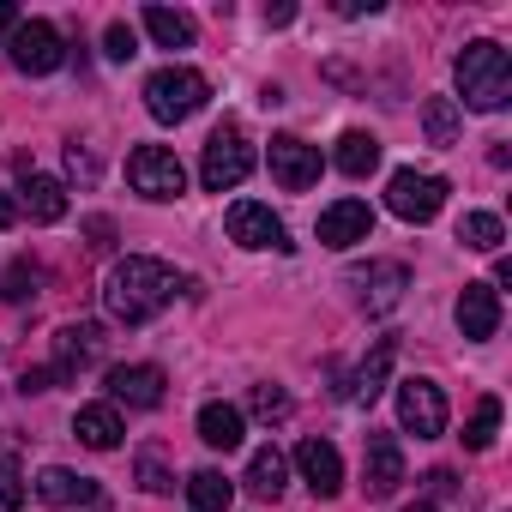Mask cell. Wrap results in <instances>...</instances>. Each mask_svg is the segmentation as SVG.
I'll list each match as a JSON object with an SVG mask.
<instances>
[{"label":"cell","instance_id":"obj_27","mask_svg":"<svg viewBox=\"0 0 512 512\" xmlns=\"http://www.w3.org/2000/svg\"><path fill=\"white\" fill-rule=\"evenodd\" d=\"M145 31H151L163 49H193V19L175 13V7H145Z\"/></svg>","mask_w":512,"mask_h":512},{"label":"cell","instance_id":"obj_18","mask_svg":"<svg viewBox=\"0 0 512 512\" xmlns=\"http://www.w3.org/2000/svg\"><path fill=\"white\" fill-rule=\"evenodd\" d=\"M37 500H43V506H103V488H97L91 476L67 470V464H49V470L37 476Z\"/></svg>","mask_w":512,"mask_h":512},{"label":"cell","instance_id":"obj_31","mask_svg":"<svg viewBox=\"0 0 512 512\" xmlns=\"http://www.w3.org/2000/svg\"><path fill=\"white\" fill-rule=\"evenodd\" d=\"M247 410L260 416V422H284V416H290V398H284V386H253Z\"/></svg>","mask_w":512,"mask_h":512},{"label":"cell","instance_id":"obj_22","mask_svg":"<svg viewBox=\"0 0 512 512\" xmlns=\"http://www.w3.org/2000/svg\"><path fill=\"white\" fill-rule=\"evenodd\" d=\"M386 374H392V344H374V356L344 380V404H362V410H368V404L386 392Z\"/></svg>","mask_w":512,"mask_h":512},{"label":"cell","instance_id":"obj_37","mask_svg":"<svg viewBox=\"0 0 512 512\" xmlns=\"http://www.w3.org/2000/svg\"><path fill=\"white\" fill-rule=\"evenodd\" d=\"M338 13H344V19H362V13H380V0H344Z\"/></svg>","mask_w":512,"mask_h":512},{"label":"cell","instance_id":"obj_6","mask_svg":"<svg viewBox=\"0 0 512 512\" xmlns=\"http://www.w3.org/2000/svg\"><path fill=\"white\" fill-rule=\"evenodd\" d=\"M223 229H229V241L235 247H272V253H290V229H284V217L272 211V205H260V199H235L229 205V217H223Z\"/></svg>","mask_w":512,"mask_h":512},{"label":"cell","instance_id":"obj_14","mask_svg":"<svg viewBox=\"0 0 512 512\" xmlns=\"http://www.w3.org/2000/svg\"><path fill=\"white\" fill-rule=\"evenodd\" d=\"M374 235V211H368V199H338V205H326L320 211V241L326 247H356V241H368Z\"/></svg>","mask_w":512,"mask_h":512},{"label":"cell","instance_id":"obj_19","mask_svg":"<svg viewBox=\"0 0 512 512\" xmlns=\"http://www.w3.org/2000/svg\"><path fill=\"white\" fill-rule=\"evenodd\" d=\"M19 211H25L31 223H61V217H67V187H61L55 175H43V169H25V181H19Z\"/></svg>","mask_w":512,"mask_h":512},{"label":"cell","instance_id":"obj_15","mask_svg":"<svg viewBox=\"0 0 512 512\" xmlns=\"http://www.w3.org/2000/svg\"><path fill=\"white\" fill-rule=\"evenodd\" d=\"M458 332L470 338V344H488L494 332H500V290L494 284H464V296H458Z\"/></svg>","mask_w":512,"mask_h":512},{"label":"cell","instance_id":"obj_40","mask_svg":"<svg viewBox=\"0 0 512 512\" xmlns=\"http://www.w3.org/2000/svg\"><path fill=\"white\" fill-rule=\"evenodd\" d=\"M404 512H440V506H428V500H416V506H404Z\"/></svg>","mask_w":512,"mask_h":512},{"label":"cell","instance_id":"obj_34","mask_svg":"<svg viewBox=\"0 0 512 512\" xmlns=\"http://www.w3.org/2000/svg\"><path fill=\"white\" fill-rule=\"evenodd\" d=\"M0 296H7V302H31V296H37V272H31V266H13Z\"/></svg>","mask_w":512,"mask_h":512},{"label":"cell","instance_id":"obj_1","mask_svg":"<svg viewBox=\"0 0 512 512\" xmlns=\"http://www.w3.org/2000/svg\"><path fill=\"white\" fill-rule=\"evenodd\" d=\"M169 302H175V272L163 260H151V253H127V260H115L109 278H103V308L121 326H145Z\"/></svg>","mask_w":512,"mask_h":512},{"label":"cell","instance_id":"obj_12","mask_svg":"<svg viewBox=\"0 0 512 512\" xmlns=\"http://www.w3.org/2000/svg\"><path fill=\"white\" fill-rule=\"evenodd\" d=\"M350 284L362 290V308H368V314H386V308H398V302H404V290H410V272H404L398 260H374V266L350 272Z\"/></svg>","mask_w":512,"mask_h":512},{"label":"cell","instance_id":"obj_8","mask_svg":"<svg viewBox=\"0 0 512 512\" xmlns=\"http://www.w3.org/2000/svg\"><path fill=\"white\" fill-rule=\"evenodd\" d=\"M386 205H392V217H404V223H434L440 205H446V181L428 175V169H398L392 187H386Z\"/></svg>","mask_w":512,"mask_h":512},{"label":"cell","instance_id":"obj_26","mask_svg":"<svg viewBox=\"0 0 512 512\" xmlns=\"http://www.w3.org/2000/svg\"><path fill=\"white\" fill-rule=\"evenodd\" d=\"M284 476H290V464H284L278 446H260V452L247 458V488L253 494H284Z\"/></svg>","mask_w":512,"mask_h":512},{"label":"cell","instance_id":"obj_33","mask_svg":"<svg viewBox=\"0 0 512 512\" xmlns=\"http://www.w3.org/2000/svg\"><path fill=\"white\" fill-rule=\"evenodd\" d=\"M103 55H109V61H133V55H139V37H133V25H109V37H103Z\"/></svg>","mask_w":512,"mask_h":512},{"label":"cell","instance_id":"obj_2","mask_svg":"<svg viewBox=\"0 0 512 512\" xmlns=\"http://www.w3.org/2000/svg\"><path fill=\"white\" fill-rule=\"evenodd\" d=\"M452 79H458V97H452V103H464V109H476V115H494V109L512 103V61H506V49L488 43V37L458 49Z\"/></svg>","mask_w":512,"mask_h":512},{"label":"cell","instance_id":"obj_9","mask_svg":"<svg viewBox=\"0 0 512 512\" xmlns=\"http://www.w3.org/2000/svg\"><path fill=\"white\" fill-rule=\"evenodd\" d=\"M398 422H404V434H416V440L446 434V392H440L434 380H404V386H398Z\"/></svg>","mask_w":512,"mask_h":512},{"label":"cell","instance_id":"obj_7","mask_svg":"<svg viewBox=\"0 0 512 512\" xmlns=\"http://www.w3.org/2000/svg\"><path fill=\"white\" fill-rule=\"evenodd\" d=\"M127 181H133V193H145V199H181V193H187V169H181V157L163 151V145H139V151L127 157Z\"/></svg>","mask_w":512,"mask_h":512},{"label":"cell","instance_id":"obj_23","mask_svg":"<svg viewBox=\"0 0 512 512\" xmlns=\"http://www.w3.org/2000/svg\"><path fill=\"white\" fill-rule=\"evenodd\" d=\"M235 500V482L223 470H193L187 476V512H229Z\"/></svg>","mask_w":512,"mask_h":512},{"label":"cell","instance_id":"obj_24","mask_svg":"<svg viewBox=\"0 0 512 512\" xmlns=\"http://www.w3.org/2000/svg\"><path fill=\"white\" fill-rule=\"evenodd\" d=\"M332 163H338L350 181H362V175H374V169H380V139L356 127V133H344V139H338V157H332Z\"/></svg>","mask_w":512,"mask_h":512},{"label":"cell","instance_id":"obj_11","mask_svg":"<svg viewBox=\"0 0 512 512\" xmlns=\"http://www.w3.org/2000/svg\"><path fill=\"white\" fill-rule=\"evenodd\" d=\"M398 482H404V446L392 434H368V452H362V488H368V500L398 494Z\"/></svg>","mask_w":512,"mask_h":512},{"label":"cell","instance_id":"obj_5","mask_svg":"<svg viewBox=\"0 0 512 512\" xmlns=\"http://www.w3.org/2000/svg\"><path fill=\"white\" fill-rule=\"evenodd\" d=\"M7 61H13L19 73L43 79V73H55V67L67 61V43H61V31H55L49 19H19V31L7 37Z\"/></svg>","mask_w":512,"mask_h":512},{"label":"cell","instance_id":"obj_3","mask_svg":"<svg viewBox=\"0 0 512 512\" xmlns=\"http://www.w3.org/2000/svg\"><path fill=\"white\" fill-rule=\"evenodd\" d=\"M205 97H211V85H205V73H193V67H157V73L145 79V109H151V121H163V127H181L187 115H199Z\"/></svg>","mask_w":512,"mask_h":512},{"label":"cell","instance_id":"obj_29","mask_svg":"<svg viewBox=\"0 0 512 512\" xmlns=\"http://www.w3.org/2000/svg\"><path fill=\"white\" fill-rule=\"evenodd\" d=\"M494 434H500V398H476V410H470V422H464V446H470V452H488Z\"/></svg>","mask_w":512,"mask_h":512},{"label":"cell","instance_id":"obj_4","mask_svg":"<svg viewBox=\"0 0 512 512\" xmlns=\"http://www.w3.org/2000/svg\"><path fill=\"white\" fill-rule=\"evenodd\" d=\"M247 175H253V145H247V133H241L235 121H223V127L205 139L199 181H205V193H229V187H241Z\"/></svg>","mask_w":512,"mask_h":512},{"label":"cell","instance_id":"obj_32","mask_svg":"<svg viewBox=\"0 0 512 512\" xmlns=\"http://www.w3.org/2000/svg\"><path fill=\"white\" fill-rule=\"evenodd\" d=\"M25 506V470L13 458H0V512H19Z\"/></svg>","mask_w":512,"mask_h":512},{"label":"cell","instance_id":"obj_25","mask_svg":"<svg viewBox=\"0 0 512 512\" xmlns=\"http://www.w3.org/2000/svg\"><path fill=\"white\" fill-rule=\"evenodd\" d=\"M458 127H464V109L452 97H428L422 103V133L428 145H458Z\"/></svg>","mask_w":512,"mask_h":512},{"label":"cell","instance_id":"obj_39","mask_svg":"<svg viewBox=\"0 0 512 512\" xmlns=\"http://www.w3.org/2000/svg\"><path fill=\"white\" fill-rule=\"evenodd\" d=\"M428 488H434V494H452L458 482H452V470H428Z\"/></svg>","mask_w":512,"mask_h":512},{"label":"cell","instance_id":"obj_21","mask_svg":"<svg viewBox=\"0 0 512 512\" xmlns=\"http://www.w3.org/2000/svg\"><path fill=\"white\" fill-rule=\"evenodd\" d=\"M199 440H205L211 452H235V446L247 440V416H241L235 404H205V410H199Z\"/></svg>","mask_w":512,"mask_h":512},{"label":"cell","instance_id":"obj_38","mask_svg":"<svg viewBox=\"0 0 512 512\" xmlns=\"http://www.w3.org/2000/svg\"><path fill=\"white\" fill-rule=\"evenodd\" d=\"M19 31V7H7V0H0V37H13Z\"/></svg>","mask_w":512,"mask_h":512},{"label":"cell","instance_id":"obj_35","mask_svg":"<svg viewBox=\"0 0 512 512\" xmlns=\"http://www.w3.org/2000/svg\"><path fill=\"white\" fill-rule=\"evenodd\" d=\"M55 380H61L55 368H25V380H19V392H49Z\"/></svg>","mask_w":512,"mask_h":512},{"label":"cell","instance_id":"obj_30","mask_svg":"<svg viewBox=\"0 0 512 512\" xmlns=\"http://www.w3.org/2000/svg\"><path fill=\"white\" fill-rule=\"evenodd\" d=\"M139 488H145V494H169V488H175V476H169V464H163L157 446L139 452Z\"/></svg>","mask_w":512,"mask_h":512},{"label":"cell","instance_id":"obj_16","mask_svg":"<svg viewBox=\"0 0 512 512\" xmlns=\"http://www.w3.org/2000/svg\"><path fill=\"white\" fill-rule=\"evenodd\" d=\"M296 470H302V482H308L320 500H332V494L344 488V458H338V446H332V440H320V434L296 446Z\"/></svg>","mask_w":512,"mask_h":512},{"label":"cell","instance_id":"obj_10","mask_svg":"<svg viewBox=\"0 0 512 512\" xmlns=\"http://www.w3.org/2000/svg\"><path fill=\"white\" fill-rule=\"evenodd\" d=\"M320 145H308V139H296V133H278L272 139V181L284 187V193H308L314 181H320Z\"/></svg>","mask_w":512,"mask_h":512},{"label":"cell","instance_id":"obj_36","mask_svg":"<svg viewBox=\"0 0 512 512\" xmlns=\"http://www.w3.org/2000/svg\"><path fill=\"white\" fill-rule=\"evenodd\" d=\"M19 217H25V211H19V199L0 187V229H19Z\"/></svg>","mask_w":512,"mask_h":512},{"label":"cell","instance_id":"obj_28","mask_svg":"<svg viewBox=\"0 0 512 512\" xmlns=\"http://www.w3.org/2000/svg\"><path fill=\"white\" fill-rule=\"evenodd\" d=\"M458 241H464V247H476V253H500L506 229H500V217H494V211H464V223H458Z\"/></svg>","mask_w":512,"mask_h":512},{"label":"cell","instance_id":"obj_17","mask_svg":"<svg viewBox=\"0 0 512 512\" xmlns=\"http://www.w3.org/2000/svg\"><path fill=\"white\" fill-rule=\"evenodd\" d=\"M97 356H103V326H91V320L61 326V338H55V374H61V380L97 368Z\"/></svg>","mask_w":512,"mask_h":512},{"label":"cell","instance_id":"obj_13","mask_svg":"<svg viewBox=\"0 0 512 512\" xmlns=\"http://www.w3.org/2000/svg\"><path fill=\"white\" fill-rule=\"evenodd\" d=\"M163 368L151 362H127V368H109V398L127 404V410H157L163 404Z\"/></svg>","mask_w":512,"mask_h":512},{"label":"cell","instance_id":"obj_20","mask_svg":"<svg viewBox=\"0 0 512 512\" xmlns=\"http://www.w3.org/2000/svg\"><path fill=\"white\" fill-rule=\"evenodd\" d=\"M73 434H79L91 452H115L127 428H121V410H115V404H85V410L73 416Z\"/></svg>","mask_w":512,"mask_h":512}]
</instances>
